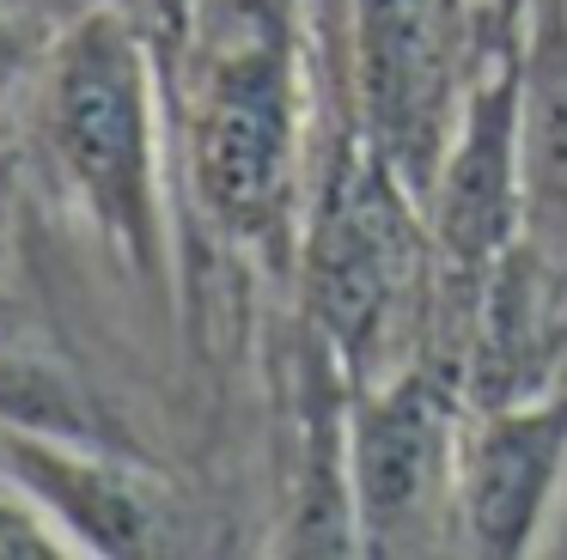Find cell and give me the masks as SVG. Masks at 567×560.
Listing matches in <instances>:
<instances>
[{
    "instance_id": "obj_5",
    "label": "cell",
    "mask_w": 567,
    "mask_h": 560,
    "mask_svg": "<svg viewBox=\"0 0 567 560\" xmlns=\"http://www.w3.org/2000/svg\"><path fill=\"white\" fill-rule=\"evenodd\" d=\"M518 104H525V12H482L476 73L464 116L452 128L440 170L421 195L427 238L445 262L488 274L525 231V158H518Z\"/></svg>"
},
{
    "instance_id": "obj_3",
    "label": "cell",
    "mask_w": 567,
    "mask_h": 560,
    "mask_svg": "<svg viewBox=\"0 0 567 560\" xmlns=\"http://www.w3.org/2000/svg\"><path fill=\"white\" fill-rule=\"evenodd\" d=\"M415 195L367 141L323 177L318 214L306 231V304L311 329L342 353L348 377H384V335L403 311V287H415Z\"/></svg>"
},
{
    "instance_id": "obj_2",
    "label": "cell",
    "mask_w": 567,
    "mask_h": 560,
    "mask_svg": "<svg viewBox=\"0 0 567 560\" xmlns=\"http://www.w3.org/2000/svg\"><path fill=\"white\" fill-rule=\"evenodd\" d=\"M464 402L433 372L396 365L348 396V499L360 554H440L457 542Z\"/></svg>"
},
{
    "instance_id": "obj_8",
    "label": "cell",
    "mask_w": 567,
    "mask_h": 560,
    "mask_svg": "<svg viewBox=\"0 0 567 560\" xmlns=\"http://www.w3.org/2000/svg\"><path fill=\"white\" fill-rule=\"evenodd\" d=\"M525 231L518 238L567 268V0H530L525 12Z\"/></svg>"
},
{
    "instance_id": "obj_11",
    "label": "cell",
    "mask_w": 567,
    "mask_h": 560,
    "mask_svg": "<svg viewBox=\"0 0 567 560\" xmlns=\"http://www.w3.org/2000/svg\"><path fill=\"white\" fill-rule=\"evenodd\" d=\"M13 12H55V19H74V12H86L80 0H7Z\"/></svg>"
},
{
    "instance_id": "obj_7",
    "label": "cell",
    "mask_w": 567,
    "mask_h": 560,
    "mask_svg": "<svg viewBox=\"0 0 567 560\" xmlns=\"http://www.w3.org/2000/svg\"><path fill=\"white\" fill-rule=\"evenodd\" d=\"M0 475L74 542V554H153V506L92 450L0 426Z\"/></svg>"
},
{
    "instance_id": "obj_9",
    "label": "cell",
    "mask_w": 567,
    "mask_h": 560,
    "mask_svg": "<svg viewBox=\"0 0 567 560\" xmlns=\"http://www.w3.org/2000/svg\"><path fill=\"white\" fill-rule=\"evenodd\" d=\"M38 554H74V542L0 475V560H38Z\"/></svg>"
},
{
    "instance_id": "obj_1",
    "label": "cell",
    "mask_w": 567,
    "mask_h": 560,
    "mask_svg": "<svg viewBox=\"0 0 567 560\" xmlns=\"http://www.w3.org/2000/svg\"><path fill=\"white\" fill-rule=\"evenodd\" d=\"M43 153L74 214L135 268L165 274V153H159V85L141 31L111 7H86L62 24L43 68Z\"/></svg>"
},
{
    "instance_id": "obj_6",
    "label": "cell",
    "mask_w": 567,
    "mask_h": 560,
    "mask_svg": "<svg viewBox=\"0 0 567 560\" xmlns=\"http://www.w3.org/2000/svg\"><path fill=\"white\" fill-rule=\"evenodd\" d=\"M567 481V390L470 402L457 433V542L530 554Z\"/></svg>"
},
{
    "instance_id": "obj_4",
    "label": "cell",
    "mask_w": 567,
    "mask_h": 560,
    "mask_svg": "<svg viewBox=\"0 0 567 560\" xmlns=\"http://www.w3.org/2000/svg\"><path fill=\"white\" fill-rule=\"evenodd\" d=\"M482 12L470 0H354V97L360 141L427 195L476 73Z\"/></svg>"
},
{
    "instance_id": "obj_10",
    "label": "cell",
    "mask_w": 567,
    "mask_h": 560,
    "mask_svg": "<svg viewBox=\"0 0 567 560\" xmlns=\"http://www.w3.org/2000/svg\"><path fill=\"white\" fill-rule=\"evenodd\" d=\"M153 7H159V19H165V37H172V49H184L189 31H196L202 0H153Z\"/></svg>"
}]
</instances>
